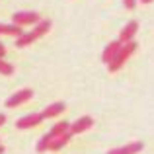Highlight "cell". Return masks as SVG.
Returning a JSON list of instances; mask_svg holds the SVG:
<instances>
[{"label":"cell","mask_w":154,"mask_h":154,"mask_svg":"<svg viewBox=\"0 0 154 154\" xmlns=\"http://www.w3.org/2000/svg\"><path fill=\"white\" fill-rule=\"evenodd\" d=\"M31 96H33V92H31L29 88H26V90H20V92H16L14 96H10V98L6 100V107H18V105L26 103L27 100H31Z\"/></svg>","instance_id":"obj_5"},{"label":"cell","mask_w":154,"mask_h":154,"mask_svg":"<svg viewBox=\"0 0 154 154\" xmlns=\"http://www.w3.org/2000/svg\"><path fill=\"white\" fill-rule=\"evenodd\" d=\"M0 74H4V76L14 74V66H12L10 63H6L4 59H0Z\"/></svg>","instance_id":"obj_14"},{"label":"cell","mask_w":154,"mask_h":154,"mask_svg":"<svg viewBox=\"0 0 154 154\" xmlns=\"http://www.w3.org/2000/svg\"><path fill=\"white\" fill-rule=\"evenodd\" d=\"M4 55H6V47L0 43V59H4Z\"/></svg>","instance_id":"obj_16"},{"label":"cell","mask_w":154,"mask_h":154,"mask_svg":"<svg viewBox=\"0 0 154 154\" xmlns=\"http://www.w3.org/2000/svg\"><path fill=\"white\" fill-rule=\"evenodd\" d=\"M49 29H51V20H41L39 23H35V27L29 31V33H23L22 37L16 39V47H27V45H31L35 39L43 37Z\"/></svg>","instance_id":"obj_1"},{"label":"cell","mask_w":154,"mask_h":154,"mask_svg":"<svg viewBox=\"0 0 154 154\" xmlns=\"http://www.w3.org/2000/svg\"><path fill=\"white\" fill-rule=\"evenodd\" d=\"M123 4H125L127 10H133V8L137 6V0H123Z\"/></svg>","instance_id":"obj_15"},{"label":"cell","mask_w":154,"mask_h":154,"mask_svg":"<svg viewBox=\"0 0 154 154\" xmlns=\"http://www.w3.org/2000/svg\"><path fill=\"white\" fill-rule=\"evenodd\" d=\"M0 154H4V146H0Z\"/></svg>","instance_id":"obj_19"},{"label":"cell","mask_w":154,"mask_h":154,"mask_svg":"<svg viewBox=\"0 0 154 154\" xmlns=\"http://www.w3.org/2000/svg\"><path fill=\"white\" fill-rule=\"evenodd\" d=\"M70 139H72L70 133H64V135H60V137H57V139L51 140L47 150H60L63 146H66V144H68V140H70Z\"/></svg>","instance_id":"obj_13"},{"label":"cell","mask_w":154,"mask_h":154,"mask_svg":"<svg viewBox=\"0 0 154 154\" xmlns=\"http://www.w3.org/2000/svg\"><path fill=\"white\" fill-rule=\"evenodd\" d=\"M94 125V119H92L90 115H84V117H78V119L74 121V123L70 125V129H68V133L70 135H80V133L88 131V129Z\"/></svg>","instance_id":"obj_6"},{"label":"cell","mask_w":154,"mask_h":154,"mask_svg":"<svg viewBox=\"0 0 154 154\" xmlns=\"http://www.w3.org/2000/svg\"><path fill=\"white\" fill-rule=\"evenodd\" d=\"M41 121H43L41 113H29V115H26V117L16 121V127L18 129H31V127H37Z\"/></svg>","instance_id":"obj_8"},{"label":"cell","mask_w":154,"mask_h":154,"mask_svg":"<svg viewBox=\"0 0 154 154\" xmlns=\"http://www.w3.org/2000/svg\"><path fill=\"white\" fill-rule=\"evenodd\" d=\"M140 2H143V4H150L152 0H140Z\"/></svg>","instance_id":"obj_18"},{"label":"cell","mask_w":154,"mask_h":154,"mask_svg":"<svg viewBox=\"0 0 154 154\" xmlns=\"http://www.w3.org/2000/svg\"><path fill=\"white\" fill-rule=\"evenodd\" d=\"M4 123H6V115H4V113H0V127H2Z\"/></svg>","instance_id":"obj_17"},{"label":"cell","mask_w":154,"mask_h":154,"mask_svg":"<svg viewBox=\"0 0 154 154\" xmlns=\"http://www.w3.org/2000/svg\"><path fill=\"white\" fill-rule=\"evenodd\" d=\"M119 49H121V41H119V39L113 41V43H109V45L103 49V53H102V60L105 64H109L113 59H115V55L119 53Z\"/></svg>","instance_id":"obj_10"},{"label":"cell","mask_w":154,"mask_h":154,"mask_svg":"<svg viewBox=\"0 0 154 154\" xmlns=\"http://www.w3.org/2000/svg\"><path fill=\"white\" fill-rule=\"evenodd\" d=\"M0 35H14V37H22L23 31L16 23H0Z\"/></svg>","instance_id":"obj_12"},{"label":"cell","mask_w":154,"mask_h":154,"mask_svg":"<svg viewBox=\"0 0 154 154\" xmlns=\"http://www.w3.org/2000/svg\"><path fill=\"white\" fill-rule=\"evenodd\" d=\"M66 109V105H64V102H55V103H51V105H47L45 109H43V119H51V117H57V115H60V113Z\"/></svg>","instance_id":"obj_11"},{"label":"cell","mask_w":154,"mask_h":154,"mask_svg":"<svg viewBox=\"0 0 154 154\" xmlns=\"http://www.w3.org/2000/svg\"><path fill=\"white\" fill-rule=\"evenodd\" d=\"M41 22V16L37 14V12H16L14 16H12V23H16V26H29V23H39Z\"/></svg>","instance_id":"obj_4"},{"label":"cell","mask_w":154,"mask_h":154,"mask_svg":"<svg viewBox=\"0 0 154 154\" xmlns=\"http://www.w3.org/2000/svg\"><path fill=\"white\" fill-rule=\"evenodd\" d=\"M135 51H137V43H135V41L121 45V49H119V53L115 55V59L109 63V72H117V70H119V68L125 64V60H127Z\"/></svg>","instance_id":"obj_3"},{"label":"cell","mask_w":154,"mask_h":154,"mask_svg":"<svg viewBox=\"0 0 154 154\" xmlns=\"http://www.w3.org/2000/svg\"><path fill=\"white\" fill-rule=\"evenodd\" d=\"M143 148H144V144L140 143V140H135V143H129V144H125V146L111 148L107 154H139Z\"/></svg>","instance_id":"obj_9"},{"label":"cell","mask_w":154,"mask_h":154,"mask_svg":"<svg viewBox=\"0 0 154 154\" xmlns=\"http://www.w3.org/2000/svg\"><path fill=\"white\" fill-rule=\"evenodd\" d=\"M139 31V22H135V20H131V22L127 23V26L121 29L119 33V41L121 45H125V43H131L133 39H135V33Z\"/></svg>","instance_id":"obj_7"},{"label":"cell","mask_w":154,"mask_h":154,"mask_svg":"<svg viewBox=\"0 0 154 154\" xmlns=\"http://www.w3.org/2000/svg\"><path fill=\"white\" fill-rule=\"evenodd\" d=\"M68 129H70V123H68V121H59L57 125H53L51 131L39 139V143H37V146H35V150H37V152H47V148H49V143H51V140L57 139V137H60V135H64V133H68Z\"/></svg>","instance_id":"obj_2"}]
</instances>
